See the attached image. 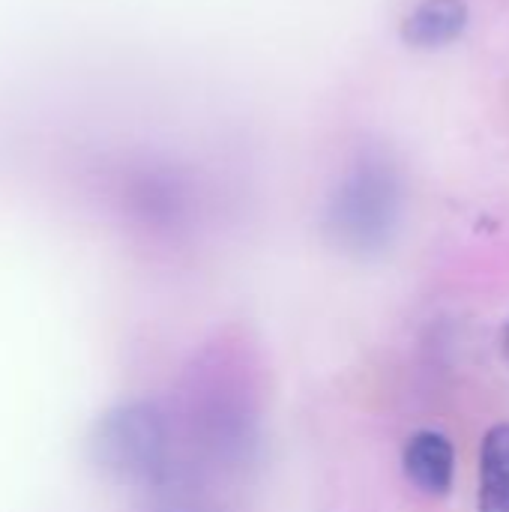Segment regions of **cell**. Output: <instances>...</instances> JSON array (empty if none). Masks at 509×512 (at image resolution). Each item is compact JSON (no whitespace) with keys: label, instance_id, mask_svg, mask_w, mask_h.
Returning <instances> with one entry per match:
<instances>
[{"label":"cell","instance_id":"6da1fadb","mask_svg":"<svg viewBox=\"0 0 509 512\" xmlns=\"http://www.w3.org/2000/svg\"><path fill=\"white\" fill-rule=\"evenodd\" d=\"M87 453L117 483H156L168 462V423L150 402L114 405L93 423Z\"/></svg>","mask_w":509,"mask_h":512},{"label":"cell","instance_id":"7a4b0ae2","mask_svg":"<svg viewBox=\"0 0 509 512\" xmlns=\"http://www.w3.org/2000/svg\"><path fill=\"white\" fill-rule=\"evenodd\" d=\"M399 210V183L393 168L378 159H363L336 192L333 219L342 234L357 243L381 240Z\"/></svg>","mask_w":509,"mask_h":512},{"label":"cell","instance_id":"5b68a950","mask_svg":"<svg viewBox=\"0 0 509 512\" xmlns=\"http://www.w3.org/2000/svg\"><path fill=\"white\" fill-rule=\"evenodd\" d=\"M477 512H509V423L492 426L483 438Z\"/></svg>","mask_w":509,"mask_h":512},{"label":"cell","instance_id":"8992f818","mask_svg":"<svg viewBox=\"0 0 509 512\" xmlns=\"http://www.w3.org/2000/svg\"><path fill=\"white\" fill-rule=\"evenodd\" d=\"M504 357H507V363H509V327H507V336H504Z\"/></svg>","mask_w":509,"mask_h":512},{"label":"cell","instance_id":"277c9868","mask_svg":"<svg viewBox=\"0 0 509 512\" xmlns=\"http://www.w3.org/2000/svg\"><path fill=\"white\" fill-rule=\"evenodd\" d=\"M408 480L426 495H447L453 486V444L441 432H417L402 456Z\"/></svg>","mask_w":509,"mask_h":512},{"label":"cell","instance_id":"3957f363","mask_svg":"<svg viewBox=\"0 0 509 512\" xmlns=\"http://www.w3.org/2000/svg\"><path fill=\"white\" fill-rule=\"evenodd\" d=\"M471 24L468 0H420L402 21V39L414 51H441Z\"/></svg>","mask_w":509,"mask_h":512}]
</instances>
